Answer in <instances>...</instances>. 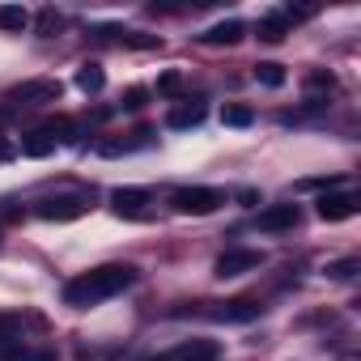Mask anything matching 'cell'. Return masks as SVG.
I'll list each match as a JSON object with an SVG mask.
<instances>
[{
  "label": "cell",
  "instance_id": "1",
  "mask_svg": "<svg viewBox=\"0 0 361 361\" xmlns=\"http://www.w3.org/2000/svg\"><path fill=\"white\" fill-rule=\"evenodd\" d=\"M132 281H136V268H128V264H102V268H90V272H81V276H73V281L64 285V306H77V310L98 306V302L123 293Z\"/></svg>",
  "mask_w": 361,
  "mask_h": 361
},
{
  "label": "cell",
  "instance_id": "2",
  "mask_svg": "<svg viewBox=\"0 0 361 361\" xmlns=\"http://www.w3.org/2000/svg\"><path fill=\"white\" fill-rule=\"evenodd\" d=\"M170 204H174V213L209 217V213H217V209L226 204V192H221V188H178V192L170 196Z\"/></svg>",
  "mask_w": 361,
  "mask_h": 361
},
{
  "label": "cell",
  "instance_id": "3",
  "mask_svg": "<svg viewBox=\"0 0 361 361\" xmlns=\"http://www.w3.org/2000/svg\"><path fill=\"white\" fill-rule=\"evenodd\" d=\"M94 209V196L90 192H68V196H51V200H39L35 213L43 221H77Z\"/></svg>",
  "mask_w": 361,
  "mask_h": 361
},
{
  "label": "cell",
  "instance_id": "4",
  "mask_svg": "<svg viewBox=\"0 0 361 361\" xmlns=\"http://www.w3.org/2000/svg\"><path fill=\"white\" fill-rule=\"evenodd\" d=\"M60 94H64V85L60 81H22V85H13L9 90V102H18V106H43V102H60Z\"/></svg>",
  "mask_w": 361,
  "mask_h": 361
},
{
  "label": "cell",
  "instance_id": "5",
  "mask_svg": "<svg viewBox=\"0 0 361 361\" xmlns=\"http://www.w3.org/2000/svg\"><path fill=\"white\" fill-rule=\"evenodd\" d=\"M259 264H264V255H259V251H251V247H234V251H226V255L217 259V268H213V272H217L221 281H230V276H247V272H255Z\"/></svg>",
  "mask_w": 361,
  "mask_h": 361
},
{
  "label": "cell",
  "instance_id": "6",
  "mask_svg": "<svg viewBox=\"0 0 361 361\" xmlns=\"http://www.w3.org/2000/svg\"><path fill=\"white\" fill-rule=\"evenodd\" d=\"M111 204H115L119 217H145V209L153 204V192L149 188H115Z\"/></svg>",
  "mask_w": 361,
  "mask_h": 361
},
{
  "label": "cell",
  "instance_id": "7",
  "mask_svg": "<svg viewBox=\"0 0 361 361\" xmlns=\"http://www.w3.org/2000/svg\"><path fill=\"white\" fill-rule=\"evenodd\" d=\"M298 221H302V209H298V204H272V209H264V213H259V230H264V234L293 230Z\"/></svg>",
  "mask_w": 361,
  "mask_h": 361
},
{
  "label": "cell",
  "instance_id": "8",
  "mask_svg": "<svg viewBox=\"0 0 361 361\" xmlns=\"http://www.w3.org/2000/svg\"><path fill=\"white\" fill-rule=\"evenodd\" d=\"M357 204H361V200H357L353 192H327V196L319 200V217H323V221H344V217L357 213Z\"/></svg>",
  "mask_w": 361,
  "mask_h": 361
},
{
  "label": "cell",
  "instance_id": "9",
  "mask_svg": "<svg viewBox=\"0 0 361 361\" xmlns=\"http://www.w3.org/2000/svg\"><path fill=\"white\" fill-rule=\"evenodd\" d=\"M209 314L221 319V323H251V319H259V302H251V298H234V302H217Z\"/></svg>",
  "mask_w": 361,
  "mask_h": 361
},
{
  "label": "cell",
  "instance_id": "10",
  "mask_svg": "<svg viewBox=\"0 0 361 361\" xmlns=\"http://www.w3.org/2000/svg\"><path fill=\"white\" fill-rule=\"evenodd\" d=\"M200 123H204V102H178V106H170V115H166V128H174V132L200 128Z\"/></svg>",
  "mask_w": 361,
  "mask_h": 361
},
{
  "label": "cell",
  "instance_id": "11",
  "mask_svg": "<svg viewBox=\"0 0 361 361\" xmlns=\"http://www.w3.org/2000/svg\"><path fill=\"white\" fill-rule=\"evenodd\" d=\"M243 35H247V26L230 18V22H217L213 30H204V35H200V43H209V47H234Z\"/></svg>",
  "mask_w": 361,
  "mask_h": 361
},
{
  "label": "cell",
  "instance_id": "12",
  "mask_svg": "<svg viewBox=\"0 0 361 361\" xmlns=\"http://www.w3.org/2000/svg\"><path fill=\"white\" fill-rule=\"evenodd\" d=\"M132 136H136V140H102L98 153H102V157H119V153H132V149H149V145H153V132H149V128H140V132H132Z\"/></svg>",
  "mask_w": 361,
  "mask_h": 361
},
{
  "label": "cell",
  "instance_id": "13",
  "mask_svg": "<svg viewBox=\"0 0 361 361\" xmlns=\"http://www.w3.org/2000/svg\"><path fill=\"white\" fill-rule=\"evenodd\" d=\"M213 357H217L213 340H188V344H178L170 353V361H213Z\"/></svg>",
  "mask_w": 361,
  "mask_h": 361
},
{
  "label": "cell",
  "instance_id": "14",
  "mask_svg": "<svg viewBox=\"0 0 361 361\" xmlns=\"http://www.w3.org/2000/svg\"><path fill=\"white\" fill-rule=\"evenodd\" d=\"M30 26V13L22 5H0V30H9V35H22Z\"/></svg>",
  "mask_w": 361,
  "mask_h": 361
},
{
  "label": "cell",
  "instance_id": "15",
  "mask_svg": "<svg viewBox=\"0 0 361 361\" xmlns=\"http://www.w3.org/2000/svg\"><path fill=\"white\" fill-rule=\"evenodd\" d=\"M22 153L26 157H47V153H56V140L43 136V132H30V136H22Z\"/></svg>",
  "mask_w": 361,
  "mask_h": 361
},
{
  "label": "cell",
  "instance_id": "16",
  "mask_svg": "<svg viewBox=\"0 0 361 361\" xmlns=\"http://www.w3.org/2000/svg\"><path fill=\"white\" fill-rule=\"evenodd\" d=\"M77 85H81L85 94H98V90L106 85V73H102L98 64H81V73H77Z\"/></svg>",
  "mask_w": 361,
  "mask_h": 361
},
{
  "label": "cell",
  "instance_id": "17",
  "mask_svg": "<svg viewBox=\"0 0 361 361\" xmlns=\"http://www.w3.org/2000/svg\"><path fill=\"white\" fill-rule=\"evenodd\" d=\"M221 123H226V128H251V123H255V111L234 102V106H226V111H221Z\"/></svg>",
  "mask_w": 361,
  "mask_h": 361
},
{
  "label": "cell",
  "instance_id": "18",
  "mask_svg": "<svg viewBox=\"0 0 361 361\" xmlns=\"http://www.w3.org/2000/svg\"><path fill=\"white\" fill-rule=\"evenodd\" d=\"M255 81L268 85V90H281L285 85V68L281 64H255Z\"/></svg>",
  "mask_w": 361,
  "mask_h": 361
},
{
  "label": "cell",
  "instance_id": "19",
  "mask_svg": "<svg viewBox=\"0 0 361 361\" xmlns=\"http://www.w3.org/2000/svg\"><path fill=\"white\" fill-rule=\"evenodd\" d=\"M285 30H289V26H285V18H281V13L259 22V39H264V43H281V39H285Z\"/></svg>",
  "mask_w": 361,
  "mask_h": 361
},
{
  "label": "cell",
  "instance_id": "20",
  "mask_svg": "<svg viewBox=\"0 0 361 361\" xmlns=\"http://www.w3.org/2000/svg\"><path fill=\"white\" fill-rule=\"evenodd\" d=\"M22 340V319L18 314H0V344H18Z\"/></svg>",
  "mask_w": 361,
  "mask_h": 361
},
{
  "label": "cell",
  "instance_id": "21",
  "mask_svg": "<svg viewBox=\"0 0 361 361\" xmlns=\"http://www.w3.org/2000/svg\"><path fill=\"white\" fill-rule=\"evenodd\" d=\"M39 132H43V136H51V140H73V132H77V128H73V119H51V123H43Z\"/></svg>",
  "mask_w": 361,
  "mask_h": 361
},
{
  "label": "cell",
  "instance_id": "22",
  "mask_svg": "<svg viewBox=\"0 0 361 361\" xmlns=\"http://www.w3.org/2000/svg\"><path fill=\"white\" fill-rule=\"evenodd\" d=\"M178 90H183V77H178V73H161V77H157V94L174 98Z\"/></svg>",
  "mask_w": 361,
  "mask_h": 361
},
{
  "label": "cell",
  "instance_id": "23",
  "mask_svg": "<svg viewBox=\"0 0 361 361\" xmlns=\"http://www.w3.org/2000/svg\"><path fill=\"white\" fill-rule=\"evenodd\" d=\"M60 26H64V18H60L56 9H43V13H39V30H43V35H56Z\"/></svg>",
  "mask_w": 361,
  "mask_h": 361
},
{
  "label": "cell",
  "instance_id": "24",
  "mask_svg": "<svg viewBox=\"0 0 361 361\" xmlns=\"http://www.w3.org/2000/svg\"><path fill=\"white\" fill-rule=\"evenodd\" d=\"M145 102H149V90H145V85H132V90L123 94V106H128V111H140Z\"/></svg>",
  "mask_w": 361,
  "mask_h": 361
},
{
  "label": "cell",
  "instance_id": "25",
  "mask_svg": "<svg viewBox=\"0 0 361 361\" xmlns=\"http://www.w3.org/2000/svg\"><path fill=\"white\" fill-rule=\"evenodd\" d=\"M327 272H331V276H336V281H348V276H353V272H357V259H340V264H331V268H327Z\"/></svg>",
  "mask_w": 361,
  "mask_h": 361
},
{
  "label": "cell",
  "instance_id": "26",
  "mask_svg": "<svg viewBox=\"0 0 361 361\" xmlns=\"http://www.w3.org/2000/svg\"><path fill=\"white\" fill-rule=\"evenodd\" d=\"M298 188H306V192H314V188H340V178H302Z\"/></svg>",
  "mask_w": 361,
  "mask_h": 361
},
{
  "label": "cell",
  "instance_id": "27",
  "mask_svg": "<svg viewBox=\"0 0 361 361\" xmlns=\"http://www.w3.org/2000/svg\"><path fill=\"white\" fill-rule=\"evenodd\" d=\"M5 157H13V145H9L5 136H0V161H5Z\"/></svg>",
  "mask_w": 361,
  "mask_h": 361
},
{
  "label": "cell",
  "instance_id": "28",
  "mask_svg": "<svg viewBox=\"0 0 361 361\" xmlns=\"http://www.w3.org/2000/svg\"><path fill=\"white\" fill-rule=\"evenodd\" d=\"M30 361H56V353H35Z\"/></svg>",
  "mask_w": 361,
  "mask_h": 361
},
{
  "label": "cell",
  "instance_id": "29",
  "mask_svg": "<svg viewBox=\"0 0 361 361\" xmlns=\"http://www.w3.org/2000/svg\"><path fill=\"white\" fill-rule=\"evenodd\" d=\"M153 361H170V357H153Z\"/></svg>",
  "mask_w": 361,
  "mask_h": 361
}]
</instances>
